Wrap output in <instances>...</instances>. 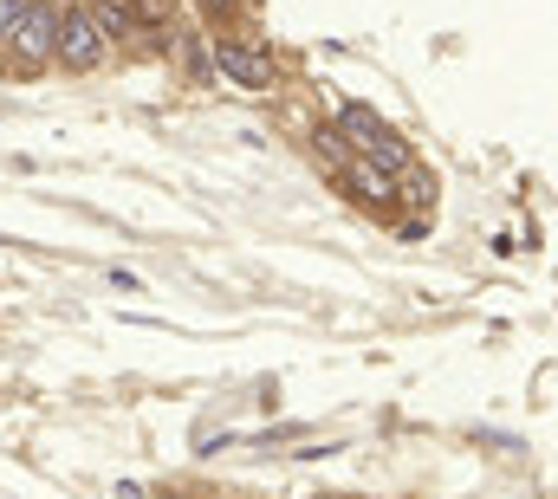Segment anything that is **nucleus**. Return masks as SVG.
Segmentation results:
<instances>
[{
	"label": "nucleus",
	"mask_w": 558,
	"mask_h": 499,
	"mask_svg": "<svg viewBox=\"0 0 558 499\" xmlns=\"http://www.w3.org/2000/svg\"><path fill=\"white\" fill-rule=\"evenodd\" d=\"M13 59H20V72H39V65H52V52H59V7L52 0H26V13H20V26H13Z\"/></svg>",
	"instance_id": "nucleus-1"
},
{
	"label": "nucleus",
	"mask_w": 558,
	"mask_h": 499,
	"mask_svg": "<svg viewBox=\"0 0 558 499\" xmlns=\"http://www.w3.org/2000/svg\"><path fill=\"white\" fill-rule=\"evenodd\" d=\"M215 72L234 85V92H274V59L267 52H254V46H241V39H215Z\"/></svg>",
	"instance_id": "nucleus-3"
},
{
	"label": "nucleus",
	"mask_w": 558,
	"mask_h": 499,
	"mask_svg": "<svg viewBox=\"0 0 558 499\" xmlns=\"http://www.w3.org/2000/svg\"><path fill=\"white\" fill-rule=\"evenodd\" d=\"M20 13H26V0H0V46L13 39V26H20Z\"/></svg>",
	"instance_id": "nucleus-6"
},
{
	"label": "nucleus",
	"mask_w": 558,
	"mask_h": 499,
	"mask_svg": "<svg viewBox=\"0 0 558 499\" xmlns=\"http://www.w3.org/2000/svg\"><path fill=\"white\" fill-rule=\"evenodd\" d=\"M312 149H318V162H331V169H344V162H351V156H344V136H338V130H318V136H312Z\"/></svg>",
	"instance_id": "nucleus-5"
},
{
	"label": "nucleus",
	"mask_w": 558,
	"mask_h": 499,
	"mask_svg": "<svg viewBox=\"0 0 558 499\" xmlns=\"http://www.w3.org/2000/svg\"><path fill=\"white\" fill-rule=\"evenodd\" d=\"M105 33H98V20L85 13V7H72V13H59V52H52V65H65V72H98L105 65Z\"/></svg>",
	"instance_id": "nucleus-2"
},
{
	"label": "nucleus",
	"mask_w": 558,
	"mask_h": 499,
	"mask_svg": "<svg viewBox=\"0 0 558 499\" xmlns=\"http://www.w3.org/2000/svg\"><path fill=\"white\" fill-rule=\"evenodd\" d=\"M208 7H228V0H208Z\"/></svg>",
	"instance_id": "nucleus-7"
},
{
	"label": "nucleus",
	"mask_w": 558,
	"mask_h": 499,
	"mask_svg": "<svg viewBox=\"0 0 558 499\" xmlns=\"http://www.w3.org/2000/svg\"><path fill=\"white\" fill-rule=\"evenodd\" d=\"M338 175H344V188H351L364 208H377V215L397 208V175H384V169H371V162H344Z\"/></svg>",
	"instance_id": "nucleus-4"
}]
</instances>
